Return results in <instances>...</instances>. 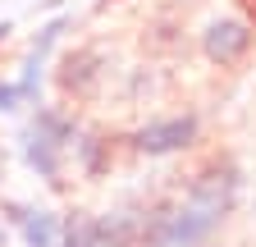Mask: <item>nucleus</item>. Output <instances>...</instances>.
I'll use <instances>...</instances> for the list:
<instances>
[{
    "instance_id": "obj_1",
    "label": "nucleus",
    "mask_w": 256,
    "mask_h": 247,
    "mask_svg": "<svg viewBox=\"0 0 256 247\" xmlns=\"http://www.w3.org/2000/svg\"><path fill=\"white\" fill-rule=\"evenodd\" d=\"M78 142V128H74V119L55 110V106H37V114L28 119V128L18 133V146H23V160L28 170L46 178V183H60L64 174V156L74 151Z\"/></svg>"
},
{
    "instance_id": "obj_6",
    "label": "nucleus",
    "mask_w": 256,
    "mask_h": 247,
    "mask_svg": "<svg viewBox=\"0 0 256 247\" xmlns=\"http://www.w3.org/2000/svg\"><path fill=\"white\" fill-rule=\"evenodd\" d=\"M60 247H106V229H101V215H87V210H74L64 220V238Z\"/></svg>"
},
{
    "instance_id": "obj_5",
    "label": "nucleus",
    "mask_w": 256,
    "mask_h": 247,
    "mask_svg": "<svg viewBox=\"0 0 256 247\" xmlns=\"http://www.w3.org/2000/svg\"><path fill=\"white\" fill-rule=\"evenodd\" d=\"M0 210H5V220L18 229L23 247H60V238H64V220H60L55 210H46V206H28V202H5Z\"/></svg>"
},
{
    "instance_id": "obj_2",
    "label": "nucleus",
    "mask_w": 256,
    "mask_h": 247,
    "mask_svg": "<svg viewBox=\"0 0 256 247\" xmlns=\"http://www.w3.org/2000/svg\"><path fill=\"white\" fill-rule=\"evenodd\" d=\"M202 138V119L197 114H170V119H151L133 133V151L142 156H174V151H188Z\"/></svg>"
},
{
    "instance_id": "obj_4",
    "label": "nucleus",
    "mask_w": 256,
    "mask_h": 247,
    "mask_svg": "<svg viewBox=\"0 0 256 247\" xmlns=\"http://www.w3.org/2000/svg\"><path fill=\"white\" fill-rule=\"evenodd\" d=\"M256 32L247 18H210L206 32H202V50L210 64H238V60L252 50Z\"/></svg>"
},
{
    "instance_id": "obj_3",
    "label": "nucleus",
    "mask_w": 256,
    "mask_h": 247,
    "mask_svg": "<svg viewBox=\"0 0 256 247\" xmlns=\"http://www.w3.org/2000/svg\"><path fill=\"white\" fill-rule=\"evenodd\" d=\"M64 28H69V18H50V23H42L37 42L28 46L23 74L14 78L18 101H23V106H37V96H42V78H46V64H50V55H55V46H60V37H64Z\"/></svg>"
},
{
    "instance_id": "obj_8",
    "label": "nucleus",
    "mask_w": 256,
    "mask_h": 247,
    "mask_svg": "<svg viewBox=\"0 0 256 247\" xmlns=\"http://www.w3.org/2000/svg\"><path fill=\"white\" fill-rule=\"evenodd\" d=\"M5 238H10V234H5V215H0V247H5Z\"/></svg>"
},
{
    "instance_id": "obj_9",
    "label": "nucleus",
    "mask_w": 256,
    "mask_h": 247,
    "mask_svg": "<svg viewBox=\"0 0 256 247\" xmlns=\"http://www.w3.org/2000/svg\"><path fill=\"white\" fill-rule=\"evenodd\" d=\"M202 247H206V242H202Z\"/></svg>"
},
{
    "instance_id": "obj_7",
    "label": "nucleus",
    "mask_w": 256,
    "mask_h": 247,
    "mask_svg": "<svg viewBox=\"0 0 256 247\" xmlns=\"http://www.w3.org/2000/svg\"><path fill=\"white\" fill-rule=\"evenodd\" d=\"M10 32H14V23H10V18H0V46H5V37H10Z\"/></svg>"
}]
</instances>
